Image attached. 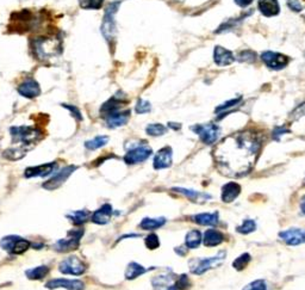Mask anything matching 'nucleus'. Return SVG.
Instances as JSON below:
<instances>
[{"instance_id":"obj_1","label":"nucleus","mask_w":305,"mask_h":290,"mask_svg":"<svg viewBox=\"0 0 305 290\" xmlns=\"http://www.w3.org/2000/svg\"><path fill=\"white\" fill-rule=\"evenodd\" d=\"M261 150V140L252 130L231 134L216 144L215 164L222 175L231 178L243 177L254 166Z\"/></svg>"},{"instance_id":"obj_2","label":"nucleus","mask_w":305,"mask_h":290,"mask_svg":"<svg viewBox=\"0 0 305 290\" xmlns=\"http://www.w3.org/2000/svg\"><path fill=\"white\" fill-rule=\"evenodd\" d=\"M33 56L40 61H46L50 57H55L61 54L62 50V41L59 36H39L30 42Z\"/></svg>"},{"instance_id":"obj_3","label":"nucleus","mask_w":305,"mask_h":290,"mask_svg":"<svg viewBox=\"0 0 305 290\" xmlns=\"http://www.w3.org/2000/svg\"><path fill=\"white\" fill-rule=\"evenodd\" d=\"M44 17L40 13L36 15L35 12L29 11V10H23V11L17 12L12 16L11 26L16 29L17 33H24V31L37 30L43 25Z\"/></svg>"},{"instance_id":"obj_4","label":"nucleus","mask_w":305,"mask_h":290,"mask_svg":"<svg viewBox=\"0 0 305 290\" xmlns=\"http://www.w3.org/2000/svg\"><path fill=\"white\" fill-rule=\"evenodd\" d=\"M10 132H11L13 142H18L20 146L26 148L42 139V134L37 128L33 127H13L10 129Z\"/></svg>"},{"instance_id":"obj_5","label":"nucleus","mask_w":305,"mask_h":290,"mask_svg":"<svg viewBox=\"0 0 305 290\" xmlns=\"http://www.w3.org/2000/svg\"><path fill=\"white\" fill-rule=\"evenodd\" d=\"M119 2H114L111 4L108 5V8L105 10L104 19H103L101 24V34L105 37V40L108 41L109 44H112L115 39H116V20H115V15L118 11Z\"/></svg>"},{"instance_id":"obj_6","label":"nucleus","mask_w":305,"mask_h":290,"mask_svg":"<svg viewBox=\"0 0 305 290\" xmlns=\"http://www.w3.org/2000/svg\"><path fill=\"white\" fill-rule=\"evenodd\" d=\"M227 257V253L224 251L218 252V254H216L215 257L211 258H198V259L190 260V270L192 274L194 275H203L204 272H207L211 269L218 268L219 265L223 263V260Z\"/></svg>"},{"instance_id":"obj_7","label":"nucleus","mask_w":305,"mask_h":290,"mask_svg":"<svg viewBox=\"0 0 305 290\" xmlns=\"http://www.w3.org/2000/svg\"><path fill=\"white\" fill-rule=\"evenodd\" d=\"M0 246L11 254H23L30 247V243L23 238L17 236L5 237L0 241Z\"/></svg>"},{"instance_id":"obj_8","label":"nucleus","mask_w":305,"mask_h":290,"mask_svg":"<svg viewBox=\"0 0 305 290\" xmlns=\"http://www.w3.org/2000/svg\"><path fill=\"white\" fill-rule=\"evenodd\" d=\"M194 133L198 134L200 140L205 144H212L217 141L219 136V128L215 123H207V124H197L191 128Z\"/></svg>"},{"instance_id":"obj_9","label":"nucleus","mask_w":305,"mask_h":290,"mask_svg":"<svg viewBox=\"0 0 305 290\" xmlns=\"http://www.w3.org/2000/svg\"><path fill=\"white\" fill-rule=\"evenodd\" d=\"M60 271L63 275H71V276H80L86 271V264L82 262L80 258L75 257V255H71L67 259L61 262L60 264Z\"/></svg>"},{"instance_id":"obj_10","label":"nucleus","mask_w":305,"mask_h":290,"mask_svg":"<svg viewBox=\"0 0 305 290\" xmlns=\"http://www.w3.org/2000/svg\"><path fill=\"white\" fill-rule=\"evenodd\" d=\"M152 148L147 144H139L135 146L126 152L124 155V161L128 165H135L139 163H143L147 160L150 155H152Z\"/></svg>"},{"instance_id":"obj_11","label":"nucleus","mask_w":305,"mask_h":290,"mask_svg":"<svg viewBox=\"0 0 305 290\" xmlns=\"http://www.w3.org/2000/svg\"><path fill=\"white\" fill-rule=\"evenodd\" d=\"M82 234H84V229L71 230L64 239H61L57 241L56 244H55L54 248L59 252L73 251L79 246V243H80Z\"/></svg>"},{"instance_id":"obj_12","label":"nucleus","mask_w":305,"mask_h":290,"mask_svg":"<svg viewBox=\"0 0 305 290\" xmlns=\"http://www.w3.org/2000/svg\"><path fill=\"white\" fill-rule=\"evenodd\" d=\"M261 59L267 67L276 71L282 70L290 62V59L286 55L276 53V51H265L262 53Z\"/></svg>"},{"instance_id":"obj_13","label":"nucleus","mask_w":305,"mask_h":290,"mask_svg":"<svg viewBox=\"0 0 305 290\" xmlns=\"http://www.w3.org/2000/svg\"><path fill=\"white\" fill-rule=\"evenodd\" d=\"M75 170H77V167L75 166H67V167L62 168V170H61L60 172H57L56 175H54L53 177L49 179V181L44 183L43 188L48 189V190H55V189L60 188V186L62 185L68 178H70V176L73 173Z\"/></svg>"},{"instance_id":"obj_14","label":"nucleus","mask_w":305,"mask_h":290,"mask_svg":"<svg viewBox=\"0 0 305 290\" xmlns=\"http://www.w3.org/2000/svg\"><path fill=\"white\" fill-rule=\"evenodd\" d=\"M17 91H18L20 96L25 97V98H29V99L35 98V97L41 95L40 84L32 78H27L24 81L20 82Z\"/></svg>"},{"instance_id":"obj_15","label":"nucleus","mask_w":305,"mask_h":290,"mask_svg":"<svg viewBox=\"0 0 305 290\" xmlns=\"http://www.w3.org/2000/svg\"><path fill=\"white\" fill-rule=\"evenodd\" d=\"M279 238L287 245L297 246V245L305 243V229H300V228L286 229L279 234Z\"/></svg>"},{"instance_id":"obj_16","label":"nucleus","mask_w":305,"mask_h":290,"mask_svg":"<svg viewBox=\"0 0 305 290\" xmlns=\"http://www.w3.org/2000/svg\"><path fill=\"white\" fill-rule=\"evenodd\" d=\"M48 289H56V288H64L67 290H84L85 283L82 281H78V279H64V278H57L51 279L46 284Z\"/></svg>"},{"instance_id":"obj_17","label":"nucleus","mask_w":305,"mask_h":290,"mask_svg":"<svg viewBox=\"0 0 305 290\" xmlns=\"http://www.w3.org/2000/svg\"><path fill=\"white\" fill-rule=\"evenodd\" d=\"M125 103V96L123 93H117L112 98H110L108 102L104 103L100 108V113L104 117L109 116L110 113H114L116 111H119L123 105Z\"/></svg>"},{"instance_id":"obj_18","label":"nucleus","mask_w":305,"mask_h":290,"mask_svg":"<svg viewBox=\"0 0 305 290\" xmlns=\"http://www.w3.org/2000/svg\"><path fill=\"white\" fill-rule=\"evenodd\" d=\"M172 148L163 147L157 152L155 158H154V168L156 170H162L172 165Z\"/></svg>"},{"instance_id":"obj_19","label":"nucleus","mask_w":305,"mask_h":290,"mask_svg":"<svg viewBox=\"0 0 305 290\" xmlns=\"http://www.w3.org/2000/svg\"><path fill=\"white\" fill-rule=\"evenodd\" d=\"M56 168V163L44 164L40 165V166H32L27 167L24 175L26 178H35V177H47V176L51 175Z\"/></svg>"},{"instance_id":"obj_20","label":"nucleus","mask_w":305,"mask_h":290,"mask_svg":"<svg viewBox=\"0 0 305 290\" xmlns=\"http://www.w3.org/2000/svg\"><path fill=\"white\" fill-rule=\"evenodd\" d=\"M214 61L217 66H229L234 62V55L230 50L221 46H216L214 50Z\"/></svg>"},{"instance_id":"obj_21","label":"nucleus","mask_w":305,"mask_h":290,"mask_svg":"<svg viewBox=\"0 0 305 290\" xmlns=\"http://www.w3.org/2000/svg\"><path fill=\"white\" fill-rule=\"evenodd\" d=\"M130 119V110H125V111H116L114 113H110L109 116L105 117L106 124L110 128H118L126 124Z\"/></svg>"},{"instance_id":"obj_22","label":"nucleus","mask_w":305,"mask_h":290,"mask_svg":"<svg viewBox=\"0 0 305 290\" xmlns=\"http://www.w3.org/2000/svg\"><path fill=\"white\" fill-rule=\"evenodd\" d=\"M111 216H112V207L110 205H104L92 214L91 220L92 222L103 226V224H106L109 222L110 219H111Z\"/></svg>"},{"instance_id":"obj_23","label":"nucleus","mask_w":305,"mask_h":290,"mask_svg":"<svg viewBox=\"0 0 305 290\" xmlns=\"http://www.w3.org/2000/svg\"><path fill=\"white\" fill-rule=\"evenodd\" d=\"M259 10L265 17L279 15L280 8L278 0H259Z\"/></svg>"},{"instance_id":"obj_24","label":"nucleus","mask_w":305,"mask_h":290,"mask_svg":"<svg viewBox=\"0 0 305 290\" xmlns=\"http://www.w3.org/2000/svg\"><path fill=\"white\" fill-rule=\"evenodd\" d=\"M240 192H241V186L238 183H228L222 189V201L225 203H230L238 198Z\"/></svg>"},{"instance_id":"obj_25","label":"nucleus","mask_w":305,"mask_h":290,"mask_svg":"<svg viewBox=\"0 0 305 290\" xmlns=\"http://www.w3.org/2000/svg\"><path fill=\"white\" fill-rule=\"evenodd\" d=\"M223 240H224L223 234H222L221 232H218V230H216V229L207 230V232H205V234H204V238H203L204 245H205V246H208V247L218 246L219 244L223 243Z\"/></svg>"},{"instance_id":"obj_26","label":"nucleus","mask_w":305,"mask_h":290,"mask_svg":"<svg viewBox=\"0 0 305 290\" xmlns=\"http://www.w3.org/2000/svg\"><path fill=\"white\" fill-rule=\"evenodd\" d=\"M173 191L183 193V195L186 196L187 198H190L191 201L193 202H205L208 201V199H211L210 195H207V193H201L198 191H194V190H188V189H184V188H173Z\"/></svg>"},{"instance_id":"obj_27","label":"nucleus","mask_w":305,"mask_h":290,"mask_svg":"<svg viewBox=\"0 0 305 290\" xmlns=\"http://www.w3.org/2000/svg\"><path fill=\"white\" fill-rule=\"evenodd\" d=\"M194 222L200 224V226H216L218 223V214L217 213H203L198 214L192 217Z\"/></svg>"},{"instance_id":"obj_28","label":"nucleus","mask_w":305,"mask_h":290,"mask_svg":"<svg viewBox=\"0 0 305 290\" xmlns=\"http://www.w3.org/2000/svg\"><path fill=\"white\" fill-rule=\"evenodd\" d=\"M164 223H166V219H164V217H157V219H150V217H146V219H143L141 221L140 227H141L142 229H146V230H154V229L160 228V227H162Z\"/></svg>"},{"instance_id":"obj_29","label":"nucleus","mask_w":305,"mask_h":290,"mask_svg":"<svg viewBox=\"0 0 305 290\" xmlns=\"http://www.w3.org/2000/svg\"><path fill=\"white\" fill-rule=\"evenodd\" d=\"M48 274H49V268L46 267V265H41V267L27 270L25 275L29 279H32V281H40V279H43L46 277Z\"/></svg>"},{"instance_id":"obj_30","label":"nucleus","mask_w":305,"mask_h":290,"mask_svg":"<svg viewBox=\"0 0 305 290\" xmlns=\"http://www.w3.org/2000/svg\"><path fill=\"white\" fill-rule=\"evenodd\" d=\"M173 285L172 278L171 276L161 275L153 278V286L154 290H168Z\"/></svg>"},{"instance_id":"obj_31","label":"nucleus","mask_w":305,"mask_h":290,"mask_svg":"<svg viewBox=\"0 0 305 290\" xmlns=\"http://www.w3.org/2000/svg\"><path fill=\"white\" fill-rule=\"evenodd\" d=\"M147 270L145 268L142 267V265H140L139 263H135V262H132V263H130L128 265V268H126L125 271V278L126 279H135L139 277V276H141L145 274Z\"/></svg>"},{"instance_id":"obj_32","label":"nucleus","mask_w":305,"mask_h":290,"mask_svg":"<svg viewBox=\"0 0 305 290\" xmlns=\"http://www.w3.org/2000/svg\"><path fill=\"white\" fill-rule=\"evenodd\" d=\"M201 241V234L199 230H191L187 233L186 238H185V246L188 248H197L200 245Z\"/></svg>"},{"instance_id":"obj_33","label":"nucleus","mask_w":305,"mask_h":290,"mask_svg":"<svg viewBox=\"0 0 305 290\" xmlns=\"http://www.w3.org/2000/svg\"><path fill=\"white\" fill-rule=\"evenodd\" d=\"M27 151H29V148L23 146L10 148V150L4 152V157L6 159H9V160H18V159H22L23 157H25Z\"/></svg>"},{"instance_id":"obj_34","label":"nucleus","mask_w":305,"mask_h":290,"mask_svg":"<svg viewBox=\"0 0 305 290\" xmlns=\"http://www.w3.org/2000/svg\"><path fill=\"white\" fill-rule=\"evenodd\" d=\"M90 216L91 215H88V212H86V210H79V212H74L70 214V215H67L68 219L75 226H81V224L86 223L88 219H90Z\"/></svg>"},{"instance_id":"obj_35","label":"nucleus","mask_w":305,"mask_h":290,"mask_svg":"<svg viewBox=\"0 0 305 290\" xmlns=\"http://www.w3.org/2000/svg\"><path fill=\"white\" fill-rule=\"evenodd\" d=\"M108 141H109L108 136H97L90 141H86V142H85V147L90 151H95L98 150V148L105 146V144L108 143Z\"/></svg>"},{"instance_id":"obj_36","label":"nucleus","mask_w":305,"mask_h":290,"mask_svg":"<svg viewBox=\"0 0 305 290\" xmlns=\"http://www.w3.org/2000/svg\"><path fill=\"white\" fill-rule=\"evenodd\" d=\"M146 132L150 136H161L167 133V128L160 123H153L147 126Z\"/></svg>"},{"instance_id":"obj_37","label":"nucleus","mask_w":305,"mask_h":290,"mask_svg":"<svg viewBox=\"0 0 305 290\" xmlns=\"http://www.w3.org/2000/svg\"><path fill=\"white\" fill-rule=\"evenodd\" d=\"M252 257L249 253H243L240 255L239 258H236L234 260V263H232V268L235 269V270L238 271H242L243 269L247 268V265L249 264V262H251Z\"/></svg>"},{"instance_id":"obj_38","label":"nucleus","mask_w":305,"mask_h":290,"mask_svg":"<svg viewBox=\"0 0 305 290\" xmlns=\"http://www.w3.org/2000/svg\"><path fill=\"white\" fill-rule=\"evenodd\" d=\"M105 0H79V5L84 10H99L103 8Z\"/></svg>"},{"instance_id":"obj_39","label":"nucleus","mask_w":305,"mask_h":290,"mask_svg":"<svg viewBox=\"0 0 305 290\" xmlns=\"http://www.w3.org/2000/svg\"><path fill=\"white\" fill-rule=\"evenodd\" d=\"M256 229V224H255V221L253 220H246L245 222H243L241 226L238 227V232L240 234H249L252 232H254V230Z\"/></svg>"},{"instance_id":"obj_40","label":"nucleus","mask_w":305,"mask_h":290,"mask_svg":"<svg viewBox=\"0 0 305 290\" xmlns=\"http://www.w3.org/2000/svg\"><path fill=\"white\" fill-rule=\"evenodd\" d=\"M241 101H242L241 97H239V98H235V99H230V101L225 102V103H223V104H222V105H219L218 108L216 109V112H217V113H219V112L223 113L224 111H227L228 109L234 108V106L239 105V104H240V102H241Z\"/></svg>"},{"instance_id":"obj_41","label":"nucleus","mask_w":305,"mask_h":290,"mask_svg":"<svg viewBox=\"0 0 305 290\" xmlns=\"http://www.w3.org/2000/svg\"><path fill=\"white\" fill-rule=\"evenodd\" d=\"M146 246L149 248V250H155L160 246V240L159 237L156 236V234H149L148 237L146 238Z\"/></svg>"},{"instance_id":"obj_42","label":"nucleus","mask_w":305,"mask_h":290,"mask_svg":"<svg viewBox=\"0 0 305 290\" xmlns=\"http://www.w3.org/2000/svg\"><path fill=\"white\" fill-rule=\"evenodd\" d=\"M239 61L241 62H254L256 59V54L252 50H243L238 55Z\"/></svg>"},{"instance_id":"obj_43","label":"nucleus","mask_w":305,"mask_h":290,"mask_svg":"<svg viewBox=\"0 0 305 290\" xmlns=\"http://www.w3.org/2000/svg\"><path fill=\"white\" fill-rule=\"evenodd\" d=\"M174 284H176L178 290H187L188 288H190L191 283L186 275H181V276H179V278L174 282Z\"/></svg>"},{"instance_id":"obj_44","label":"nucleus","mask_w":305,"mask_h":290,"mask_svg":"<svg viewBox=\"0 0 305 290\" xmlns=\"http://www.w3.org/2000/svg\"><path fill=\"white\" fill-rule=\"evenodd\" d=\"M135 110L137 113H147L152 110V105H150L149 102L143 101V99H139Z\"/></svg>"},{"instance_id":"obj_45","label":"nucleus","mask_w":305,"mask_h":290,"mask_svg":"<svg viewBox=\"0 0 305 290\" xmlns=\"http://www.w3.org/2000/svg\"><path fill=\"white\" fill-rule=\"evenodd\" d=\"M243 290H267V285H266L265 281H262V279H258V281L249 283V284L247 285Z\"/></svg>"},{"instance_id":"obj_46","label":"nucleus","mask_w":305,"mask_h":290,"mask_svg":"<svg viewBox=\"0 0 305 290\" xmlns=\"http://www.w3.org/2000/svg\"><path fill=\"white\" fill-rule=\"evenodd\" d=\"M289 8L294 12H300L303 10V5H301L300 0H286Z\"/></svg>"},{"instance_id":"obj_47","label":"nucleus","mask_w":305,"mask_h":290,"mask_svg":"<svg viewBox=\"0 0 305 290\" xmlns=\"http://www.w3.org/2000/svg\"><path fill=\"white\" fill-rule=\"evenodd\" d=\"M62 106H63V108H66V109L68 110V111H71V113L75 117V119H78L79 121H81V120H82L81 113H80V111H79V109L77 108V106H74V105H67V104H62Z\"/></svg>"},{"instance_id":"obj_48","label":"nucleus","mask_w":305,"mask_h":290,"mask_svg":"<svg viewBox=\"0 0 305 290\" xmlns=\"http://www.w3.org/2000/svg\"><path fill=\"white\" fill-rule=\"evenodd\" d=\"M287 133H290V130H289V129H286L285 127L276 128V129H274V132H273V137H274V139H276V140H278L280 136L284 135V134H287Z\"/></svg>"},{"instance_id":"obj_49","label":"nucleus","mask_w":305,"mask_h":290,"mask_svg":"<svg viewBox=\"0 0 305 290\" xmlns=\"http://www.w3.org/2000/svg\"><path fill=\"white\" fill-rule=\"evenodd\" d=\"M235 3L241 8H246V6L251 5L253 3V0H235Z\"/></svg>"},{"instance_id":"obj_50","label":"nucleus","mask_w":305,"mask_h":290,"mask_svg":"<svg viewBox=\"0 0 305 290\" xmlns=\"http://www.w3.org/2000/svg\"><path fill=\"white\" fill-rule=\"evenodd\" d=\"M168 126H170V128H172V129H174V130H179L180 128H181V124L180 123L176 124V123L171 122V123H168Z\"/></svg>"},{"instance_id":"obj_51","label":"nucleus","mask_w":305,"mask_h":290,"mask_svg":"<svg viewBox=\"0 0 305 290\" xmlns=\"http://www.w3.org/2000/svg\"><path fill=\"white\" fill-rule=\"evenodd\" d=\"M300 209H301V213L305 214V196L301 198V201H300Z\"/></svg>"}]
</instances>
